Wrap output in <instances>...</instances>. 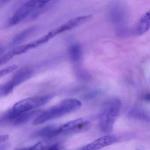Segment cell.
Here are the masks:
<instances>
[{"instance_id": "9a60e30c", "label": "cell", "mask_w": 150, "mask_h": 150, "mask_svg": "<svg viewBox=\"0 0 150 150\" xmlns=\"http://www.w3.org/2000/svg\"><path fill=\"white\" fill-rule=\"evenodd\" d=\"M118 8L115 9L113 11V18L115 20H120L122 19L124 16V11L121 7H117Z\"/></svg>"}, {"instance_id": "7a4b0ae2", "label": "cell", "mask_w": 150, "mask_h": 150, "mask_svg": "<svg viewBox=\"0 0 150 150\" xmlns=\"http://www.w3.org/2000/svg\"><path fill=\"white\" fill-rule=\"evenodd\" d=\"M121 102L117 98L110 99L107 101L100 115V127L103 132H112L120 111Z\"/></svg>"}, {"instance_id": "8fae6325", "label": "cell", "mask_w": 150, "mask_h": 150, "mask_svg": "<svg viewBox=\"0 0 150 150\" xmlns=\"http://www.w3.org/2000/svg\"><path fill=\"white\" fill-rule=\"evenodd\" d=\"M57 126H47L36 132L35 136L46 138H51L58 136Z\"/></svg>"}, {"instance_id": "52a82bcc", "label": "cell", "mask_w": 150, "mask_h": 150, "mask_svg": "<svg viewBox=\"0 0 150 150\" xmlns=\"http://www.w3.org/2000/svg\"><path fill=\"white\" fill-rule=\"evenodd\" d=\"M42 112L43 111L41 110H33L20 113H14L15 114L10 123L13 126L23 125L32 119H36Z\"/></svg>"}, {"instance_id": "ffe728a7", "label": "cell", "mask_w": 150, "mask_h": 150, "mask_svg": "<svg viewBox=\"0 0 150 150\" xmlns=\"http://www.w3.org/2000/svg\"><path fill=\"white\" fill-rule=\"evenodd\" d=\"M3 51V49L1 47V46H0V54H1V53Z\"/></svg>"}, {"instance_id": "5bb4252c", "label": "cell", "mask_w": 150, "mask_h": 150, "mask_svg": "<svg viewBox=\"0 0 150 150\" xmlns=\"http://www.w3.org/2000/svg\"><path fill=\"white\" fill-rule=\"evenodd\" d=\"M14 88L8 82L0 86V97H6L12 93Z\"/></svg>"}, {"instance_id": "30bf717a", "label": "cell", "mask_w": 150, "mask_h": 150, "mask_svg": "<svg viewBox=\"0 0 150 150\" xmlns=\"http://www.w3.org/2000/svg\"><path fill=\"white\" fill-rule=\"evenodd\" d=\"M150 29V10L141 18L136 29L137 35H141Z\"/></svg>"}, {"instance_id": "2e32d148", "label": "cell", "mask_w": 150, "mask_h": 150, "mask_svg": "<svg viewBox=\"0 0 150 150\" xmlns=\"http://www.w3.org/2000/svg\"><path fill=\"white\" fill-rule=\"evenodd\" d=\"M17 68V65L14 64V65L8 66V67H7V68H5L1 70H0V79L5 76L6 75L13 72Z\"/></svg>"}, {"instance_id": "ba28073f", "label": "cell", "mask_w": 150, "mask_h": 150, "mask_svg": "<svg viewBox=\"0 0 150 150\" xmlns=\"http://www.w3.org/2000/svg\"><path fill=\"white\" fill-rule=\"evenodd\" d=\"M32 74L33 71L30 68L28 67H24L18 70L9 82L15 88L28 80L32 76Z\"/></svg>"}, {"instance_id": "4fadbf2b", "label": "cell", "mask_w": 150, "mask_h": 150, "mask_svg": "<svg viewBox=\"0 0 150 150\" xmlns=\"http://www.w3.org/2000/svg\"><path fill=\"white\" fill-rule=\"evenodd\" d=\"M69 55L72 61L76 62L79 60L82 55V49L78 44H74L70 47Z\"/></svg>"}, {"instance_id": "277c9868", "label": "cell", "mask_w": 150, "mask_h": 150, "mask_svg": "<svg viewBox=\"0 0 150 150\" xmlns=\"http://www.w3.org/2000/svg\"><path fill=\"white\" fill-rule=\"evenodd\" d=\"M40 9L38 0H29L24 4L13 15L10 23L16 25L24 20L33 12Z\"/></svg>"}, {"instance_id": "6da1fadb", "label": "cell", "mask_w": 150, "mask_h": 150, "mask_svg": "<svg viewBox=\"0 0 150 150\" xmlns=\"http://www.w3.org/2000/svg\"><path fill=\"white\" fill-rule=\"evenodd\" d=\"M82 104L76 99H67L60 102L58 105L43 111L33 122V125L43 124L50 120L59 118L78 110Z\"/></svg>"}, {"instance_id": "d6986e66", "label": "cell", "mask_w": 150, "mask_h": 150, "mask_svg": "<svg viewBox=\"0 0 150 150\" xmlns=\"http://www.w3.org/2000/svg\"><path fill=\"white\" fill-rule=\"evenodd\" d=\"M145 98L146 100H148V101H150V93L147 94L145 96Z\"/></svg>"}, {"instance_id": "5b68a950", "label": "cell", "mask_w": 150, "mask_h": 150, "mask_svg": "<svg viewBox=\"0 0 150 150\" xmlns=\"http://www.w3.org/2000/svg\"><path fill=\"white\" fill-rule=\"evenodd\" d=\"M89 127V122L83 118L76 119L58 127V136L85 130Z\"/></svg>"}, {"instance_id": "44dd1931", "label": "cell", "mask_w": 150, "mask_h": 150, "mask_svg": "<svg viewBox=\"0 0 150 150\" xmlns=\"http://www.w3.org/2000/svg\"><path fill=\"white\" fill-rule=\"evenodd\" d=\"M6 1H7V0H6Z\"/></svg>"}, {"instance_id": "9c48e42d", "label": "cell", "mask_w": 150, "mask_h": 150, "mask_svg": "<svg viewBox=\"0 0 150 150\" xmlns=\"http://www.w3.org/2000/svg\"><path fill=\"white\" fill-rule=\"evenodd\" d=\"M129 116L134 119L150 123V111L144 107L139 106L134 107L129 113Z\"/></svg>"}, {"instance_id": "7c38bea8", "label": "cell", "mask_w": 150, "mask_h": 150, "mask_svg": "<svg viewBox=\"0 0 150 150\" xmlns=\"http://www.w3.org/2000/svg\"><path fill=\"white\" fill-rule=\"evenodd\" d=\"M34 30L35 28L34 27H30L18 33L13 38L12 42V45H18L23 41L29 35L34 31Z\"/></svg>"}, {"instance_id": "e0dca14e", "label": "cell", "mask_w": 150, "mask_h": 150, "mask_svg": "<svg viewBox=\"0 0 150 150\" xmlns=\"http://www.w3.org/2000/svg\"><path fill=\"white\" fill-rule=\"evenodd\" d=\"M12 51H9L0 58V66L6 63L14 57Z\"/></svg>"}, {"instance_id": "8992f818", "label": "cell", "mask_w": 150, "mask_h": 150, "mask_svg": "<svg viewBox=\"0 0 150 150\" xmlns=\"http://www.w3.org/2000/svg\"><path fill=\"white\" fill-rule=\"evenodd\" d=\"M119 138L116 136L109 135L98 138L92 142L82 147L80 150H95L100 149L117 142Z\"/></svg>"}, {"instance_id": "3957f363", "label": "cell", "mask_w": 150, "mask_h": 150, "mask_svg": "<svg viewBox=\"0 0 150 150\" xmlns=\"http://www.w3.org/2000/svg\"><path fill=\"white\" fill-rule=\"evenodd\" d=\"M54 97V94H50L27 98L16 103L11 109L15 114L34 110L46 104Z\"/></svg>"}, {"instance_id": "ac0fdd59", "label": "cell", "mask_w": 150, "mask_h": 150, "mask_svg": "<svg viewBox=\"0 0 150 150\" xmlns=\"http://www.w3.org/2000/svg\"><path fill=\"white\" fill-rule=\"evenodd\" d=\"M9 136L8 135H0V144L3 143L7 141L8 139Z\"/></svg>"}]
</instances>
